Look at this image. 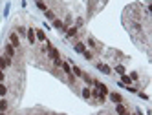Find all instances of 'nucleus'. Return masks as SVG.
I'll return each instance as SVG.
<instances>
[{
    "mask_svg": "<svg viewBox=\"0 0 152 115\" xmlns=\"http://www.w3.org/2000/svg\"><path fill=\"white\" fill-rule=\"evenodd\" d=\"M84 44L90 48V51H101V49H103L101 42H99L97 38H94L92 35H88V38H86V42H84Z\"/></svg>",
    "mask_w": 152,
    "mask_h": 115,
    "instance_id": "f257e3e1",
    "label": "nucleus"
},
{
    "mask_svg": "<svg viewBox=\"0 0 152 115\" xmlns=\"http://www.w3.org/2000/svg\"><path fill=\"white\" fill-rule=\"evenodd\" d=\"M9 44H11L15 49H18V48H20V37L15 33V31H11V33H9Z\"/></svg>",
    "mask_w": 152,
    "mask_h": 115,
    "instance_id": "f03ea898",
    "label": "nucleus"
},
{
    "mask_svg": "<svg viewBox=\"0 0 152 115\" xmlns=\"http://www.w3.org/2000/svg\"><path fill=\"white\" fill-rule=\"evenodd\" d=\"M11 64H13V59H9V57H6V55L0 57V69H4V71H6Z\"/></svg>",
    "mask_w": 152,
    "mask_h": 115,
    "instance_id": "7ed1b4c3",
    "label": "nucleus"
},
{
    "mask_svg": "<svg viewBox=\"0 0 152 115\" xmlns=\"http://www.w3.org/2000/svg\"><path fill=\"white\" fill-rule=\"evenodd\" d=\"M26 37H28V42H29V46H35V44H37V38H35V29H33V27H28V31H26Z\"/></svg>",
    "mask_w": 152,
    "mask_h": 115,
    "instance_id": "20e7f679",
    "label": "nucleus"
},
{
    "mask_svg": "<svg viewBox=\"0 0 152 115\" xmlns=\"http://www.w3.org/2000/svg\"><path fill=\"white\" fill-rule=\"evenodd\" d=\"M79 31H81L79 27H75V26H70V27L66 29V33H64V35H66L68 38H77V37H79Z\"/></svg>",
    "mask_w": 152,
    "mask_h": 115,
    "instance_id": "39448f33",
    "label": "nucleus"
},
{
    "mask_svg": "<svg viewBox=\"0 0 152 115\" xmlns=\"http://www.w3.org/2000/svg\"><path fill=\"white\" fill-rule=\"evenodd\" d=\"M95 68L99 69L101 73H104V75H112V68L108 66V64H103V62H97V64H95Z\"/></svg>",
    "mask_w": 152,
    "mask_h": 115,
    "instance_id": "423d86ee",
    "label": "nucleus"
},
{
    "mask_svg": "<svg viewBox=\"0 0 152 115\" xmlns=\"http://www.w3.org/2000/svg\"><path fill=\"white\" fill-rule=\"evenodd\" d=\"M4 55H6V57H9V59H15V57H17V53H15V48H13L11 44H9V42L4 46Z\"/></svg>",
    "mask_w": 152,
    "mask_h": 115,
    "instance_id": "0eeeda50",
    "label": "nucleus"
},
{
    "mask_svg": "<svg viewBox=\"0 0 152 115\" xmlns=\"http://www.w3.org/2000/svg\"><path fill=\"white\" fill-rule=\"evenodd\" d=\"M46 53H48V59H50V60H57V59H61L59 49H57V48H53V46H51V48L46 51Z\"/></svg>",
    "mask_w": 152,
    "mask_h": 115,
    "instance_id": "6e6552de",
    "label": "nucleus"
},
{
    "mask_svg": "<svg viewBox=\"0 0 152 115\" xmlns=\"http://www.w3.org/2000/svg\"><path fill=\"white\" fill-rule=\"evenodd\" d=\"M108 99H110L112 102H115V104H121V102H125V101H123V97L119 95V93H115V91H110V93H108Z\"/></svg>",
    "mask_w": 152,
    "mask_h": 115,
    "instance_id": "1a4fd4ad",
    "label": "nucleus"
},
{
    "mask_svg": "<svg viewBox=\"0 0 152 115\" xmlns=\"http://www.w3.org/2000/svg\"><path fill=\"white\" fill-rule=\"evenodd\" d=\"M73 49L77 51V53H81V55H83L84 51H86V44H84V42H81V40H77V42L73 44Z\"/></svg>",
    "mask_w": 152,
    "mask_h": 115,
    "instance_id": "9d476101",
    "label": "nucleus"
},
{
    "mask_svg": "<svg viewBox=\"0 0 152 115\" xmlns=\"http://www.w3.org/2000/svg\"><path fill=\"white\" fill-rule=\"evenodd\" d=\"M81 95H83V99L90 101V99H92V88H90V86H84V88L81 90Z\"/></svg>",
    "mask_w": 152,
    "mask_h": 115,
    "instance_id": "9b49d317",
    "label": "nucleus"
},
{
    "mask_svg": "<svg viewBox=\"0 0 152 115\" xmlns=\"http://www.w3.org/2000/svg\"><path fill=\"white\" fill-rule=\"evenodd\" d=\"M35 38L39 42H46V33L42 29H35Z\"/></svg>",
    "mask_w": 152,
    "mask_h": 115,
    "instance_id": "f8f14e48",
    "label": "nucleus"
},
{
    "mask_svg": "<svg viewBox=\"0 0 152 115\" xmlns=\"http://www.w3.org/2000/svg\"><path fill=\"white\" fill-rule=\"evenodd\" d=\"M72 73H73V75H75V77H77V79H81L84 71H83V69H81L79 66H75V64H72Z\"/></svg>",
    "mask_w": 152,
    "mask_h": 115,
    "instance_id": "ddd939ff",
    "label": "nucleus"
},
{
    "mask_svg": "<svg viewBox=\"0 0 152 115\" xmlns=\"http://www.w3.org/2000/svg\"><path fill=\"white\" fill-rule=\"evenodd\" d=\"M26 31H28L26 26H17V27H15V33H17L18 37H26Z\"/></svg>",
    "mask_w": 152,
    "mask_h": 115,
    "instance_id": "4468645a",
    "label": "nucleus"
},
{
    "mask_svg": "<svg viewBox=\"0 0 152 115\" xmlns=\"http://www.w3.org/2000/svg\"><path fill=\"white\" fill-rule=\"evenodd\" d=\"M9 110V102L6 101V99H0V111H2V113H6Z\"/></svg>",
    "mask_w": 152,
    "mask_h": 115,
    "instance_id": "2eb2a0df",
    "label": "nucleus"
},
{
    "mask_svg": "<svg viewBox=\"0 0 152 115\" xmlns=\"http://www.w3.org/2000/svg\"><path fill=\"white\" fill-rule=\"evenodd\" d=\"M115 113H117V115H125V113H126V108H125L123 102H121V104H115Z\"/></svg>",
    "mask_w": 152,
    "mask_h": 115,
    "instance_id": "dca6fc26",
    "label": "nucleus"
},
{
    "mask_svg": "<svg viewBox=\"0 0 152 115\" xmlns=\"http://www.w3.org/2000/svg\"><path fill=\"white\" fill-rule=\"evenodd\" d=\"M81 79H83V80H84L88 86H92V84H94V77H90L88 73H83V77H81Z\"/></svg>",
    "mask_w": 152,
    "mask_h": 115,
    "instance_id": "f3484780",
    "label": "nucleus"
},
{
    "mask_svg": "<svg viewBox=\"0 0 152 115\" xmlns=\"http://www.w3.org/2000/svg\"><path fill=\"white\" fill-rule=\"evenodd\" d=\"M121 84H125V86H130V84H132V80H130V77L126 75V73H123V75H121Z\"/></svg>",
    "mask_w": 152,
    "mask_h": 115,
    "instance_id": "a211bd4d",
    "label": "nucleus"
},
{
    "mask_svg": "<svg viewBox=\"0 0 152 115\" xmlns=\"http://www.w3.org/2000/svg\"><path fill=\"white\" fill-rule=\"evenodd\" d=\"M7 91H9V88L4 84V82H0V97H6V95H7Z\"/></svg>",
    "mask_w": 152,
    "mask_h": 115,
    "instance_id": "6ab92c4d",
    "label": "nucleus"
},
{
    "mask_svg": "<svg viewBox=\"0 0 152 115\" xmlns=\"http://www.w3.org/2000/svg\"><path fill=\"white\" fill-rule=\"evenodd\" d=\"M114 69H115V73H119V75L126 73V69H125V66H123V64H115V66H114Z\"/></svg>",
    "mask_w": 152,
    "mask_h": 115,
    "instance_id": "aec40b11",
    "label": "nucleus"
},
{
    "mask_svg": "<svg viewBox=\"0 0 152 115\" xmlns=\"http://www.w3.org/2000/svg\"><path fill=\"white\" fill-rule=\"evenodd\" d=\"M35 4H37V7H39V9H42V11H46V9H48V6H46L44 0H35Z\"/></svg>",
    "mask_w": 152,
    "mask_h": 115,
    "instance_id": "412c9836",
    "label": "nucleus"
},
{
    "mask_svg": "<svg viewBox=\"0 0 152 115\" xmlns=\"http://www.w3.org/2000/svg\"><path fill=\"white\" fill-rule=\"evenodd\" d=\"M83 24H84V18H83V17H77V18H75V24H73V26L81 29V27H83Z\"/></svg>",
    "mask_w": 152,
    "mask_h": 115,
    "instance_id": "4be33fe9",
    "label": "nucleus"
},
{
    "mask_svg": "<svg viewBox=\"0 0 152 115\" xmlns=\"http://www.w3.org/2000/svg\"><path fill=\"white\" fill-rule=\"evenodd\" d=\"M44 15H46V18H48V20H55V13H53L51 9H46Z\"/></svg>",
    "mask_w": 152,
    "mask_h": 115,
    "instance_id": "5701e85b",
    "label": "nucleus"
},
{
    "mask_svg": "<svg viewBox=\"0 0 152 115\" xmlns=\"http://www.w3.org/2000/svg\"><path fill=\"white\" fill-rule=\"evenodd\" d=\"M83 57H84L86 60H94V51H88V49H86L84 53H83Z\"/></svg>",
    "mask_w": 152,
    "mask_h": 115,
    "instance_id": "b1692460",
    "label": "nucleus"
},
{
    "mask_svg": "<svg viewBox=\"0 0 152 115\" xmlns=\"http://www.w3.org/2000/svg\"><path fill=\"white\" fill-rule=\"evenodd\" d=\"M128 77H130V80H137V79H139V73H137V71H132Z\"/></svg>",
    "mask_w": 152,
    "mask_h": 115,
    "instance_id": "393cba45",
    "label": "nucleus"
},
{
    "mask_svg": "<svg viewBox=\"0 0 152 115\" xmlns=\"http://www.w3.org/2000/svg\"><path fill=\"white\" fill-rule=\"evenodd\" d=\"M53 62V68H61V64H62V60L61 59H57V60H51Z\"/></svg>",
    "mask_w": 152,
    "mask_h": 115,
    "instance_id": "a878e982",
    "label": "nucleus"
},
{
    "mask_svg": "<svg viewBox=\"0 0 152 115\" xmlns=\"http://www.w3.org/2000/svg\"><path fill=\"white\" fill-rule=\"evenodd\" d=\"M4 80H6V71L0 69V82H4Z\"/></svg>",
    "mask_w": 152,
    "mask_h": 115,
    "instance_id": "bb28decb",
    "label": "nucleus"
},
{
    "mask_svg": "<svg viewBox=\"0 0 152 115\" xmlns=\"http://www.w3.org/2000/svg\"><path fill=\"white\" fill-rule=\"evenodd\" d=\"M128 115H137V113H128Z\"/></svg>",
    "mask_w": 152,
    "mask_h": 115,
    "instance_id": "cd10ccee",
    "label": "nucleus"
},
{
    "mask_svg": "<svg viewBox=\"0 0 152 115\" xmlns=\"http://www.w3.org/2000/svg\"><path fill=\"white\" fill-rule=\"evenodd\" d=\"M0 115H6V113H2V111H0Z\"/></svg>",
    "mask_w": 152,
    "mask_h": 115,
    "instance_id": "c85d7f7f",
    "label": "nucleus"
}]
</instances>
